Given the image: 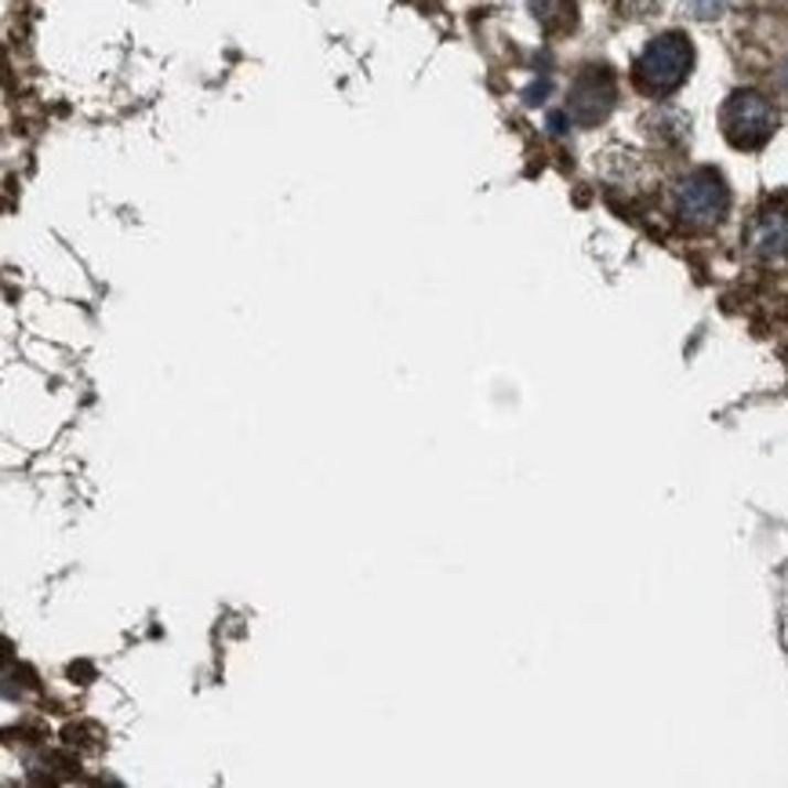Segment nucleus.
Masks as SVG:
<instances>
[{
	"label": "nucleus",
	"mask_w": 788,
	"mask_h": 788,
	"mask_svg": "<svg viewBox=\"0 0 788 788\" xmlns=\"http://www.w3.org/2000/svg\"><path fill=\"white\" fill-rule=\"evenodd\" d=\"M694 15H702V19H716L720 15V0H694Z\"/></svg>",
	"instance_id": "obj_6"
},
{
	"label": "nucleus",
	"mask_w": 788,
	"mask_h": 788,
	"mask_svg": "<svg viewBox=\"0 0 788 788\" xmlns=\"http://www.w3.org/2000/svg\"><path fill=\"white\" fill-rule=\"evenodd\" d=\"M672 204H675V219H680L686 230H712V225H720L723 215H727L731 190L720 171L698 168L675 185Z\"/></svg>",
	"instance_id": "obj_3"
},
{
	"label": "nucleus",
	"mask_w": 788,
	"mask_h": 788,
	"mask_svg": "<svg viewBox=\"0 0 788 788\" xmlns=\"http://www.w3.org/2000/svg\"><path fill=\"white\" fill-rule=\"evenodd\" d=\"M748 252L763 262H785L788 258V207L781 204H767L753 219L745 233Z\"/></svg>",
	"instance_id": "obj_5"
},
{
	"label": "nucleus",
	"mask_w": 788,
	"mask_h": 788,
	"mask_svg": "<svg viewBox=\"0 0 788 788\" xmlns=\"http://www.w3.org/2000/svg\"><path fill=\"white\" fill-rule=\"evenodd\" d=\"M720 128H723V139L734 149L753 153V149H763L774 139V131H778V113H774V106L759 92L742 87V92H734L727 103H723Z\"/></svg>",
	"instance_id": "obj_2"
},
{
	"label": "nucleus",
	"mask_w": 788,
	"mask_h": 788,
	"mask_svg": "<svg viewBox=\"0 0 788 788\" xmlns=\"http://www.w3.org/2000/svg\"><path fill=\"white\" fill-rule=\"evenodd\" d=\"M567 109L578 124H599L615 109V77H610L607 66H589L578 73V81L571 84Z\"/></svg>",
	"instance_id": "obj_4"
},
{
	"label": "nucleus",
	"mask_w": 788,
	"mask_h": 788,
	"mask_svg": "<svg viewBox=\"0 0 788 788\" xmlns=\"http://www.w3.org/2000/svg\"><path fill=\"white\" fill-rule=\"evenodd\" d=\"M691 66H694V44L686 41V33L669 30L643 47V55L632 66V81L643 95H672L675 87L691 77Z\"/></svg>",
	"instance_id": "obj_1"
}]
</instances>
